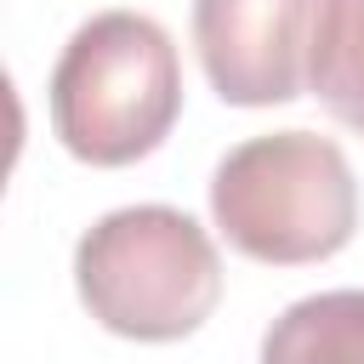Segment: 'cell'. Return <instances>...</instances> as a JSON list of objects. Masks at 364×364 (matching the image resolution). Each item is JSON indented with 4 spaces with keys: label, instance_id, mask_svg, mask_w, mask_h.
Listing matches in <instances>:
<instances>
[{
    "label": "cell",
    "instance_id": "4",
    "mask_svg": "<svg viewBox=\"0 0 364 364\" xmlns=\"http://www.w3.org/2000/svg\"><path fill=\"white\" fill-rule=\"evenodd\" d=\"M330 0H193V46L210 91L233 108L296 102Z\"/></svg>",
    "mask_w": 364,
    "mask_h": 364
},
{
    "label": "cell",
    "instance_id": "1",
    "mask_svg": "<svg viewBox=\"0 0 364 364\" xmlns=\"http://www.w3.org/2000/svg\"><path fill=\"white\" fill-rule=\"evenodd\" d=\"M51 131L97 171L148 159L182 114V63L171 34L142 11L85 17L51 68Z\"/></svg>",
    "mask_w": 364,
    "mask_h": 364
},
{
    "label": "cell",
    "instance_id": "2",
    "mask_svg": "<svg viewBox=\"0 0 364 364\" xmlns=\"http://www.w3.org/2000/svg\"><path fill=\"white\" fill-rule=\"evenodd\" d=\"M74 290L108 336L182 341L222 301V256L188 210L125 205L80 233Z\"/></svg>",
    "mask_w": 364,
    "mask_h": 364
},
{
    "label": "cell",
    "instance_id": "3",
    "mask_svg": "<svg viewBox=\"0 0 364 364\" xmlns=\"http://www.w3.org/2000/svg\"><path fill=\"white\" fill-rule=\"evenodd\" d=\"M222 239L267 267H307L347 250L358 228V176L318 131H267L222 154L210 176Z\"/></svg>",
    "mask_w": 364,
    "mask_h": 364
},
{
    "label": "cell",
    "instance_id": "6",
    "mask_svg": "<svg viewBox=\"0 0 364 364\" xmlns=\"http://www.w3.org/2000/svg\"><path fill=\"white\" fill-rule=\"evenodd\" d=\"M313 91L347 131L364 136V0H330L313 51Z\"/></svg>",
    "mask_w": 364,
    "mask_h": 364
},
{
    "label": "cell",
    "instance_id": "5",
    "mask_svg": "<svg viewBox=\"0 0 364 364\" xmlns=\"http://www.w3.org/2000/svg\"><path fill=\"white\" fill-rule=\"evenodd\" d=\"M262 364H364V290L290 301L262 336Z\"/></svg>",
    "mask_w": 364,
    "mask_h": 364
}]
</instances>
